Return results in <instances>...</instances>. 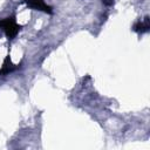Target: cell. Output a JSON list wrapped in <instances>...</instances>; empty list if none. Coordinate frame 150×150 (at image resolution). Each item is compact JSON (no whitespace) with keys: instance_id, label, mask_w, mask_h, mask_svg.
<instances>
[{"instance_id":"3957f363","label":"cell","mask_w":150,"mask_h":150,"mask_svg":"<svg viewBox=\"0 0 150 150\" xmlns=\"http://www.w3.org/2000/svg\"><path fill=\"white\" fill-rule=\"evenodd\" d=\"M149 28H150V25H149V18L148 16H145L143 21H137L134 25V30L137 33H145L149 30Z\"/></svg>"},{"instance_id":"6da1fadb","label":"cell","mask_w":150,"mask_h":150,"mask_svg":"<svg viewBox=\"0 0 150 150\" xmlns=\"http://www.w3.org/2000/svg\"><path fill=\"white\" fill-rule=\"evenodd\" d=\"M0 29H2L5 32V34L7 35L8 39H13L19 29H20V26L15 22V19L12 16V18H5L2 20H0Z\"/></svg>"},{"instance_id":"7a4b0ae2","label":"cell","mask_w":150,"mask_h":150,"mask_svg":"<svg viewBox=\"0 0 150 150\" xmlns=\"http://www.w3.org/2000/svg\"><path fill=\"white\" fill-rule=\"evenodd\" d=\"M26 5L33 9H36V11H41V12H45V13H48V14H52L53 13V9L50 6H48L43 0H25Z\"/></svg>"},{"instance_id":"5b68a950","label":"cell","mask_w":150,"mask_h":150,"mask_svg":"<svg viewBox=\"0 0 150 150\" xmlns=\"http://www.w3.org/2000/svg\"><path fill=\"white\" fill-rule=\"evenodd\" d=\"M102 2L105 5V6H111L114 4V0H102Z\"/></svg>"},{"instance_id":"277c9868","label":"cell","mask_w":150,"mask_h":150,"mask_svg":"<svg viewBox=\"0 0 150 150\" xmlns=\"http://www.w3.org/2000/svg\"><path fill=\"white\" fill-rule=\"evenodd\" d=\"M16 69V67L11 62V59H9V56H7L6 59H5V61H4V66H2V69L0 70V74L2 75V74H9L11 71H13V70H15Z\"/></svg>"}]
</instances>
